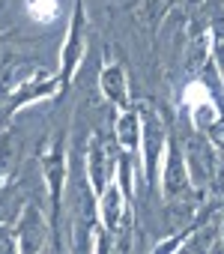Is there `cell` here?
Wrapping results in <instances>:
<instances>
[{
	"label": "cell",
	"instance_id": "6da1fadb",
	"mask_svg": "<svg viewBox=\"0 0 224 254\" xmlns=\"http://www.w3.org/2000/svg\"><path fill=\"white\" fill-rule=\"evenodd\" d=\"M27 9H30V15L36 21H48V18L57 15V3H54V0H27Z\"/></svg>",
	"mask_w": 224,
	"mask_h": 254
}]
</instances>
